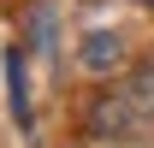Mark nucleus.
<instances>
[{"label": "nucleus", "mask_w": 154, "mask_h": 148, "mask_svg": "<svg viewBox=\"0 0 154 148\" xmlns=\"http://www.w3.org/2000/svg\"><path fill=\"white\" fill-rule=\"evenodd\" d=\"M142 119H154V59H142L95 107V130H131V125H142Z\"/></svg>", "instance_id": "obj_1"}, {"label": "nucleus", "mask_w": 154, "mask_h": 148, "mask_svg": "<svg viewBox=\"0 0 154 148\" xmlns=\"http://www.w3.org/2000/svg\"><path fill=\"white\" fill-rule=\"evenodd\" d=\"M83 65H89V71H119V65H125V42H119L113 30H89V36H83Z\"/></svg>", "instance_id": "obj_2"}, {"label": "nucleus", "mask_w": 154, "mask_h": 148, "mask_svg": "<svg viewBox=\"0 0 154 148\" xmlns=\"http://www.w3.org/2000/svg\"><path fill=\"white\" fill-rule=\"evenodd\" d=\"M6 71H12V107H18V119H24V48L6 54Z\"/></svg>", "instance_id": "obj_3"}]
</instances>
